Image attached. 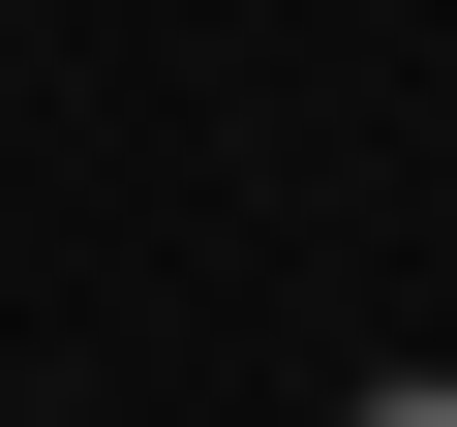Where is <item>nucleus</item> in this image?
Returning <instances> with one entry per match:
<instances>
[{"label": "nucleus", "mask_w": 457, "mask_h": 427, "mask_svg": "<svg viewBox=\"0 0 457 427\" xmlns=\"http://www.w3.org/2000/svg\"><path fill=\"white\" fill-rule=\"evenodd\" d=\"M336 427H457V366H366V397H336Z\"/></svg>", "instance_id": "f257e3e1"}]
</instances>
